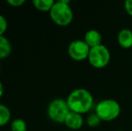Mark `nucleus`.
Returning a JSON list of instances; mask_svg holds the SVG:
<instances>
[{
	"mask_svg": "<svg viewBox=\"0 0 132 131\" xmlns=\"http://www.w3.org/2000/svg\"><path fill=\"white\" fill-rule=\"evenodd\" d=\"M67 100L70 111L85 114L94 106V96L85 88H77L68 94Z\"/></svg>",
	"mask_w": 132,
	"mask_h": 131,
	"instance_id": "nucleus-1",
	"label": "nucleus"
},
{
	"mask_svg": "<svg viewBox=\"0 0 132 131\" xmlns=\"http://www.w3.org/2000/svg\"><path fill=\"white\" fill-rule=\"evenodd\" d=\"M68 0H59L55 2L50 11V17L55 24L59 26H68L73 22L74 12Z\"/></svg>",
	"mask_w": 132,
	"mask_h": 131,
	"instance_id": "nucleus-2",
	"label": "nucleus"
},
{
	"mask_svg": "<svg viewBox=\"0 0 132 131\" xmlns=\"http://www.w3.org/2000/svg\"><path fill=\"white\" fill-rule=\"evenodd\" d=\"M121 108L114 99H104L100 101L95 106V113L102 121H112L120 116Z\"/></svg>",
	"mask_w": 132,
	"mask_h": 131,
	"instance_id": "nucleus-3",
	"label": "nucleus"
},
{
	"mask_svg": "<svg viewBox=\"0 0 132 131\" xmlns=\"http://www.w3.org/2000/svg\"><path fill=\"white\" fill-rule=\"evenodd\" d=\"M70 112L67 100L62 98H56L49 103L47 108L48 117L53 122L62 124L64 123L67 116Z\"/></svg>",
	"mask_w": 132,
	"mask_h": 131,
	"instance_id": "nucleus-4",
	"label": "nucleus"
},
{
	"mask_svg": "<svg viewBox=\"0 0 132 131\" xmlns=\"http://www.w3.org/2000/svg\"><path fill=\"white\" fill-rule=\"evenodd\" d=\"M111 58V56L110 49L105 45L102 44L94 48H91L87 59L93 67L101 69L109 65Z\"/></svg>",
	"mask_w": 132,
	"mask_h": 131,
	"instance_id": "nucleus-5",
	"label": "nucleus"
},
{
	"mask_svg": "<svg viewBox=\"0 0 132 131\" xmlns=\"http://www.w3.org/2000/svg\"><path fill=\"white\" fill-rule=\"evenodd\" d=\"M91 48L84 40H75L69 43L68 47V54L71 59L75 61H83L88 58Z\"/></svg>",
	"mask_w": 132,
	"mask_h": 131,
	"instance_id": "nucleus-6",
	"label": "nucleus"
},
{
	"mask_svg": "<svg viewBox=\"0 0 132 131\" xmlns=\"http://www.w3.org/2000/svg\"><path fill=\"white\" fill-rule=\"evenodd\" d=\"M85 119L82 114L77 113V112L70 111L68 115L67 116L66 119L64 121V124L69 129L78 130L83 127Z\"/></svg>",
	"mask_w": 132,
	"mask_h": 131,
	"instance_id": "nucleus-7",
	"label": "nucleus"
},
{
	"mask_svg": "<svg viewBox=\"0 0 132 131\" xmlns=\"http://www.w3.org/2000/svg\"><path fill=\"white\" fill-rule=\"evenodd\" d=\"M84 40L90 48H94L96 46L103 44L102 43L103 42V36L99 31L95 30V29H91L85 33Z\"/></svg>",
	"mask_w": 132,
	"mask_h": 131,
	"instance_id": "nucleus-8",
	"label": "nucleus"
},
{
	"mask_svg": "<svg viewBox=\"0 0 132 131\" xmlns=\"http://www.w3.org/2000/svg\"><path fill=\"white\" fill-rule=\"evenodd\" d=\"M117 41L123 49H130L132 47V31L128 28L121 29L117 35Z\"/></svg>",
	"mask_w": 132,
	"mask_h": 131,
	"instance_id": "nucleus-9",
	"label": "nucleus"
},
{
	"mask_svg": "<svg viewBox=\"0 0 132 131\" xmlns=\"http://www.w3.org/2000/svg\"><path fill=\"white\" fill-rule=\"evenodd\" d=\"M13 50V47L9 40L5 36H0V60L8 58Z\"/></svg>",
	"mask_w": 132,
	"mask_h": 131,
	"instance_id": "nucleus-10",
	"label": "nucleus"
},
{
	"mask_svg": "<svg viewBox=\"0 0 132 131\" xmlns=\"http://www.w3.org/2000/svg\"><path fill=\"white\" fill-rule=\"evenodd\" d=\"M54 4H55V1H53V0H33L32 1V5L34 8L38 11L44 13H50Z\"/></svg>",
	"mask_w": 132,
	"mask_h": 131,
	"instance_id": "nucleus-11",
	"label": "nucleus"
},
{
	"mask_svg": "<svg viewBox=\"0 0 132 131\" xmlns=\"http://www.w3.org/2000/svg\"><path fill=\"white\" fill-rule=\"evenodd\" d=\"M11 110L6 105L0 103V128L11 121Z\"/></svg>",
	"mask_w": 132,
	"mask_h": 131,
	"instance_id": "nucleus-12",
	"label": "nucleus"
},
{
	"mask_svg": "<svg viewBox=\"0 0 132 131\" xmlns=\"http://www.w3.org/2000/svg\"><path fill=\"white\" fill-rule=\"evenodd\" d=\"M11 131H27V124L23 119H14L10 123Z\"/></svg>",
	"mask_w": 132,
	"mask_h": 131,
	"instance_id": "nucleus-13",
	"label": "nucleus"
},
{
	"mask_svg": "<svg viewBox=\"0 0 132 131\" xmlns=\"http://www.w3.org/2000/svg\"><path fill=\"white\" fill-rule=\"evenodd\" d=\"M102 122L101 119L98 117L97 114L94 112V113H91L85 119V123L88 127L90 128H96L100 125V123Z\"/></svg>",
	"mask_w": 132,
	"mask_h": 131,
	"instance_id": "nucleus-14",
	"label": "nucleus"
},
{
	"mask_svg": "<svg viewBox=\"0 0 132 131\" xmlns=\"http://www.w3.org/2000/svg\"><path fill=\"white\" fill-rule=\"evenodd\" d=\"M8 27V23H7L6 18L4 15L0 14V36H4Z\"/></svg>",
	"mask_w": 132,
	"mask_h": 131,
	"instance_id": "nucleus-15",
	"label": "nucleus"
},
{
	"mask_svg": "<svg viewBox=\"0 0 132 131\" xmlns=\"http://www.w3.org/2000/svg\"><path fill=\"white\" fill-rule=\"evenodd\" d=\"M6 3L12 7H21L25 4L24 0H7Z\"/></svg>",
	"mask_w": 132,
	"mask_h": 131,
	"instance_id": "nucleus-16",
	"label": "nucleus"
},
{
	"mask_svg": "<svg viewBox=\"0 0 132 131\" xmlns=\"http://www.w3.org/2000/svg\"><path fill=\"white\" fill-rule=\"evenodd\" d=\"M124 8L127 14L132 17V0H126L124 3Z\"/></svg>",
	"mask_w": 132,
	"mask_h": 131,
	"instance_id": "nucleus-17",
	"label": "nucleus"
},
{
	"mask_svg": "<svg viewBox=\"0 0 132 131\" xmlns=\"http://www.w3.org/2000/svg\"><path fill=\"white\" fill-rule=\"evenodd\" d=\"M3 94H4V85H3V84H2L1 81H0V99L2 98Z\"/></svg>",
	"mask_w": 132,
	"mask_h": 131,
	"instance_id": "nucleus-18",
	"label": "nucleus"
},
{
	"mask_svg": "<svg viewBox=\"0 0 132 131\" xmlns=\"http://www.w3.org/2000/svg\"><path fill=\"white\" fill-rule=\"evenodd\" d=\"M115 131H121V130H115Z\"/></svg>",
	"mask_w": 132,
	"mask_h": 131,
	"instance_id": "nucleus-19",
	"label": "nucleus"
}]
</instances>
